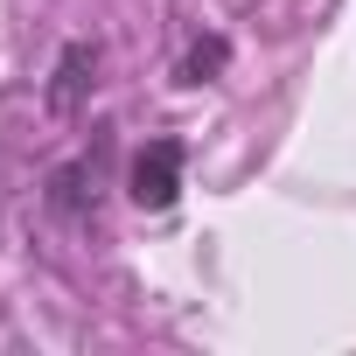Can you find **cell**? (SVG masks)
I'll return each mask as SVG.
<instances>
[{
	"instance_id": "1",
	"label": "cell",
	"mask_w": 356,
	"mask_h": 356,
	"mask_svg": "<svg viewBox=\"0 0 356 356\" xmlns=\"http://www.w3.org/2000/svg\"><path fill=\"white\" fill-rule=\"evenodd\" d=\"M175 196H182V147L147 140L140 161H133V203L140 210H175Z\"/></svg>"
},
{
	"instance_id": "2",
	"label": "cell",
	"mask_w": 356,
	"mask_h": 356,
	"mask_svg": "<svg viewBox=\"0 0 356 356\" xmlns=\"http://www.w3.org/2000/svg\"><path fill=\"white\" fill-rule=\"evenodd\" d=\"M98 84V49L91 42H70L63 63H56V84H49V112H77Z\"/></svg>"
},
{
	"instance_id": "3",
	"label": "cell",
	"mask_w": 356,
	"mask_h": 356,
	"mask_svg": "<svg viewBox=\"0 0 356 356\" xmlns=\"http://www.w3.org/2000/svg\"><path fill=\"white\" fill-rule=\"evenodd\" d=\"M63 217H84L91 203H98V161H70L63 175H56V196H49Z\"/></svg>"
}]
</instances>
